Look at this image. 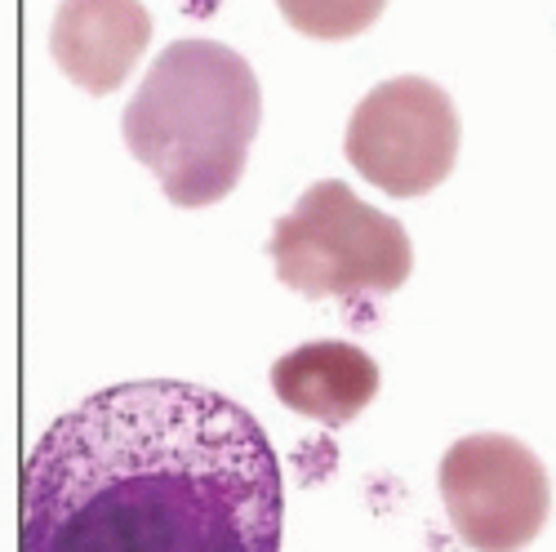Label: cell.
Listing matches in <instances>:
<instances>
[{"mask_svg":"<svg viewBox=\"0 0 556 552\" xmlns=\"http://www.w3.org/2000/svg\"><path fill=\"white\" fill-rule=\"evenodd\" d=\"M23 552H281V464L223 392L103 388L27 454Z\"/></svg>","mask_w":556,"mask_h":552,"instance_id":"6da1fadb","label":"cell"},{"mask_svg":"<svg viewBox=\"0 0 556 552\" xmlns=\"http://www.w3.org/2000/svg\"><path fill=\"white\" fill-rule=\"evenodd\" d=\"M263 121L254 67L218 40H174L129 99L121 129L138 165L182 210L223 201L245 174Z\"/></svg>","mask_w":556,"mask_h":552,"instance_id":"7a4b0ae2","label":"cell"},{"mask_svg":"<svg viewBox=\"0 0 556 552\" xmlns=\"http://www.w3.org/2000/svg\"><path fill=\"white\" fill-rule=\"evenodd\" d=\"M267 254L276 276L303 299L392 294L414 267L405 227L339 178L312 183L299 205L276 218Z\"/></svg>","mask_w":556,"mask_h":552,"instance_id":"3957f363","label":"cell"},{"mask_svg":"<svg viewBox=\"0 0 556 552\" xmlns=\"http://www.w3.org/2000/svg\"><path fill=\"white\" fill-rule=\"evenodd\" d=\"M441 503L454 535L472 552H521L552 513V486L539 454L503 432H472L441 459Z\"/></svg>","mask_w":556,"mask_h":552,"instance_id":"277c9868","label":"cell"},{"mask_svg":"<svg viewBox=\"0 0 556 552\" xmlns=\"http://www.w3.org/2000/svg\"><path fill=\"white\" fill-rule=\"evenodd\" d=\"M343 152L388 197H424L458 161V112L428 76H392L356 103Z\"/></svg>","mask_w":556,"mask_h":552,"instance_id":"5b68a950","label":"cell"},{"mask_svg":"<svg viewBox=\"0 0 556 552\" xmlns=\"http://www.w3.org/2000/svg\"><path fill=\"white\" fill-rule=\"evenodd\" d=\"M152 45L143 0H59L50 54L85 95H112Z\"/></svg>","mask_w":556,"mask_h":552,"instance_id":"8992f818","label":"cell"},{"mask_svg":"<svg viewBox=\"0 0 556 552\" xmlns=\"http://www.w3.org/2000/svg\"><path fill=\"white\" fill-rule=\"evenodd\" d=\"M271 392L316 424L343 428L379 397V365L343 339H312L271 365Z\"/></svg>","mask_w":556,"mask_h":552,"instance_id":"52a82bcc","label":"cell"},{"mask_svg":"<svg viewBox=\"0 0 556 552\" xmlns=\"http://www.w3.org/2000/svg\"><path fill=\"white\" fill-rule=\"evenodd\" d=\"M286 23L312 40H348L375 27L388 0H276Z\"/></svg>","mask_w":556,"mask_h":552,"instance_id":"ba28073f","label":"cell"}]
</instances>
